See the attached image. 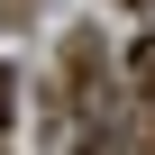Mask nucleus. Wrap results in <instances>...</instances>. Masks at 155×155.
<instances>
[{
	"label": "nucleus",
	"mask_w": 155,
	"mask_h": 155,
	"mask_svg": "<svg viewBox=\"0 0 155 155\" xmlns=\"http://www.w3.org/2000/svg\"><path fill=\"white\" fill-rule=\"evenodd\" d=\"M82 155H128V146H119V128L101 119V128H82Z\"/></svg>",
	"instance_id": "obj_1"
},
{
	"label": "nucleus",
	"mask_w": 155,
	"mask_h": 155,
	"mask_svg": "<svg viewBox=\"0 0 155 155\" xmlns=\"http://www.w3.org/2000/svg\"><path fill=\"white\" fill-rule=\"evenodd\" d=\"M137 91H146V110H155V46H137Z\"/></svg>",
	"instance_id": "obj_2"
},
{
	"label": "nucleus",
	"mask_w": 155,
	"mask_h": 155,
	"mask_svg": "<svg viewBox=\"0 0 155 155\" xmlns=\"http://www.w3.org/2000/svg\"><path fill=\"white\" fill-rule=\"evenodd\" d=\"M18 110V82H9V64H0V119H9Z\"/></svg>",
	"instance_id": "obj_3"
},
{
	"label": "nucleus",
	"mask_w": 155,
	"mask_h": 155,
	"mask_svg": "<svg viewBox=\"0 0 155 155\" xmlns=\"http://www.w3.org/2000/svg\"><path fill=\"white\" fill-rule=\"evenodd\" d=\"M128 9H137V18H155V0H128Z\"/></svg>",
	"instance_id": "obj_4"
}]
</instances>
